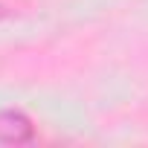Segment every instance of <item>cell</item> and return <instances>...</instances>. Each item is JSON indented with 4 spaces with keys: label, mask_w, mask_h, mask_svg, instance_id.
I'll use <instances>...</instances> for the list:
<instances>
[{
    "label": "cell",
    "mask_w": 148,
    "mask_h": 148,
    "mask_svg": "<svg viewBox=\"0 0 148 148\" xmlns=\"http://www.w3.org/2000/svg\"><path fill=\"white\" fill-rule=\"evenodd\" d=\"M32 136H35V128H32L26 113H21V110H0V142L21 145V142H29Z\"/></svg>",
    "instance_id": "1"
}]
</instances>
